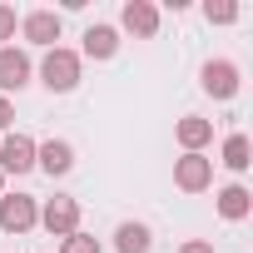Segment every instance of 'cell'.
I'll use <instances>...</instances> for the list:
<instances>
[{
    "label": "cell",
    "instance_id": "obj_16",
    "mask_svg": "<svg viewBox=\"0 0 253 253\" xmlns=\"http://www.w3.org/2000/svg\"><path fill=\"white\" fill-rule=\"evenodd\" d=\"M238 5H233V0H209V5H204V20L209 25H238Z\"/></svg>",
    "mask_w": 253,
    "mask_h": 253
},
{
    "label": "cell",
    "instance_id": "obj_18",
    "mask_svg": "<svg viewBox=\"0 0 253 253\" xmlns=\"http://www.w3.org/2000/svg\"><path fill=\"white\" fill-rule=\"evenodd\" d=\"M15 30H20V15H15V5H0V50H5V45L15 40Z\"/></svg>",
    "mask_w": 253,
    "mask_h": 253
},
{
    "label": "cell",
    "instance_id": "obj_7",
    "mask_svg": "<svg viewBox=\"0 0 253 253\" xmlns=\"http://www.w3.org/2000/svg\"><path fill=\"white\" fill-rule=\"evenodd\" d=\"M30 169H35V139L20 134V129L5 134L0 139V174L10 179V174H30Z\"/></svg>",
    "mask_w": 253,
    "mask_h": 253
},
{
    "label": "cell",
    "instance_id": "obj_1",
    "mask_svg": "<svg viewBox=\"0 0 253 253\" xmlns=\"http://www.w3.org/2000/svg\"><path fill=\"white\" fill-rule=\"evenodd\" d=\"M80 70H84L80 50L55 45V50H45V60H40V84H45L50 94H70V89L80 84Z\"/></svg>",
    "mask_w": 253,
    "mask_h": 253
},
{
    "label": "cell",
    "instance_id": "obj_6",
    "mask_svg": "<svg viewBox=\"0 0 253 253\" xmlns=\"http://www.w3.org/2000/svg\"><path fill=\"white\" fill-rule=\"evenodd\" d=\"M30 75H35V65H30V55L25 50H15V45H5L0 50V94H20L25 84H30Z\"/></svg>",
    "mask_w": 253,
    "mask_h": 253
},
{
    "label": "cell",
    "instance_id": "obj_8",
    "mask_svg": "<svg viewBox=\"0 0 253 253\" xmlns=\"http://www.w3.org/2000/svg\"><path fill=\"white\" fill-rule=\"evenodd\" d=\"M119 25L129 30L134 40H154L159 35V5H154V0H124Z\"/></svg>",
    "mask_w": 253,
    "mask_h": 253
},
{
    "label": "cell",
    "instance_id": "obj_3",
    "mask_svg": "<svg viewBox=\"0 0 253 253\" xmlns=\"http://www.w3.org/2000/svg\"><path fill=\"white\" fill-rule=\"evenodd\" d=\"M40 228H45V233H55V238L80 233V199H70V194L45 199V204H40Z\"/></svg>",
    "mask_w": 253,
    "mask_h": 253
},
{
    "label": "cell",
    "instance_id": "obj_20",
    "mask_svg": "<svg viewBox=\"0 0 253 253\" xmlns=\"http://www.w3.org/2000/svg\"><path fill=\"white\" fill-rule=\"evenodd\" d=\"M10 119H15V104L0 94V134H10Z\"/></svg>",
    "mask_w": 253,
    "mask_h": 253
},
{
    "label": "cell",
    "instance_id": "obj_12",
    "mask_svg": "<svg viewBox=\"0 0 253 253\" xmlns=\"http://www.w3.org/2000/svg\"><path fill=\"white\" fill-rule=\"evenodd\" d=\"M114 55H119V30L114 25H89L80 60H114Z\"/></svg>",
    "mask_w": 253,
    "mask_h": 253
},
{
    "label": "cell",
    "instance_id": "obj_9",
    "mask_svg": "<svg viewBox=\"0 0 253 253\" xmlns=\"http://www.w3.org/2000/svg\"><path fill=\"white\" fill-rule=\"evenodd\" d=\"M60 30H65V20H60L55 10H25V15H20V35H25L30 45H40V50H55Z\"/></svg>",
    "mask_w": 253,
    "mask_h": 253
},
{
    "label": "cell",
    "instance_id": "obj_10",
    "mask_svg": "<svg viewBox=\"0 0 253 253\" xmlns=\"http://www.w3.org/2000/svg\"><path fill=\"white\" fill-rule=\"evenodd\" d=\"M35 169H45L50 179L70 174V169H75V144H70V139H45V144H35Z\"/></svg>",
    "mask_w": 253,
    "mask_h": 253
},
{
    "label": "cell",
    "instance_id": "obj_2",
    "mask_svg": "<svg viewBox=\"0 0 253 253\" xmlns=\"http://www.w3.org/2000/svg\"><path fill=\"white\" fill-rule=\"evenodd\" d=\"M238 84H243V70L233 65V60H204L199 65V89L209 94V99H233L238 94Z\"/></svg>",
    "mask_w": 253,
    "mask_h": 253
},
{
    "label": "cell",
    "instance_id": "obj_21",
    "mask_svg": "<svg viewBox=\"0 0 253 253\" xmlns=\"http://www.w3.org/2000/svg\"><path fill=\"white\" fill-rule=\"evenodd\" d=\"M0 199H5V174H0Z\"/></svg>",
    "mask_w": 253,
    "mask_h": 253
},
{
    "label": "cell",
    "instance_id": "obj_19",
    "mask_svg": "<svg viewBox=\"0 0 253 253\" xmlns=\"http://www.w3.org/2000/svg\"><path fill=\"white\" fill-rule=\"evenodd\" d=\"M174 253H213V243H209V238H184Z\"/></svg>",
    "mask_w": 253,
    "mask_h": 253
},
{
    "label": "cell",
    "instance_id": "obj_4",
    "mask_svg": "<svg viewBox=\"0 0 253 253\" xmlns=\"http://www.w3.org/2000/svg\"><path fill=\"white\" fill-rule=\"evenodd\" d=\"M0 228H5V233H30V228H40V204H35V194H5V199H0Z\"/></svg>",
    "mask_w": 253,
    "mask_h": 253
},
{
    "label": "cell",
    "instance_id": "obj_13",
    "mask_svg": "<svg viewBox=\"0 0 253 253\" xmlns=\"http://www.w3.org/2000/svg\"><path fill=\"white\" fill-rule=\"evenodd\" d=\"M213 204H218V218H228V223H243V218L253 213V194H248L243 184L218 189V194H213Z\"/></svg>",
    "mask_w": 253,
    "mask_h": 253
},
{
    "label": "cell",
    "instance_id": "obj_14",
    "mask_svg": "<svg viewBox=\"0 0 253 253\" xmlns=\"http://www.w3.org/2000/svg\"><path fill=\"white\" fill-rule=\"evenodd\" d=\"M149 248H154V233H149V223L124 218V223L114 228V253H149Z\"/></svg>",
    "mask_w": 253,
    "mask_h": 253
},
{
    "label": "cell",
    "instance_id": "obj_15",
    "mask_svg": "<svg viewBox=\"0 0 253 253\" xmlns=\"http://www.w3.org/2000/svg\"><path fill=\"white\" fill-rule=\"evenodd\" d=\"M223 164H228L233 174H243V169L253 164V144H248V134H228V139H223Z\"/></svg>",
    "mask_w": 253,
    "mask_h": 253
},
{
    "label": "cell",
    "instance_id": "obj_17",
    "mask_svg": "<svg viewBox=\"0 0 253 253\" xmlns=\"http://www.w3.org/2000/svg\"><path fill=\"white\" fill-rule=\"evenodd\" d=\"M60 253H104V248H99V238H89V233H70V238L60 243Z\"/></svg>",
    "mask_w": 253,
    "mask_h": 253
},
{
    "label": "cell",
    "instance_id": "obj_5",
    "mask_svg": "<svg viewBox=\"0 0 253 253\" xmlns=\"http://www.w3.org/2000/svg\"><path fill=\"white\" fill-rule=\"evenodd\" d=\"M174 184H179L184 194L213 189V159H209V154H179V159H174Z\"/></svg>",
    "mask_w": 253,
    "mask_h": 253
},
{
    "label": "cell",
    "instance_id": "obj_11",
    "mask_svg": "<svg viewBox=\"0 0 253 253\" xmlns=\"http://www.w3.org/2000/svg\"><path fill=\"white\" fill-rule=\"evenodd\" d=\"M174 139H179L184 154H204V144H213V119H204V114H184V119L174 124Z\"/></svg>",
    "mask_w": 253,
    "mask_h": 253
}]
</instances>
